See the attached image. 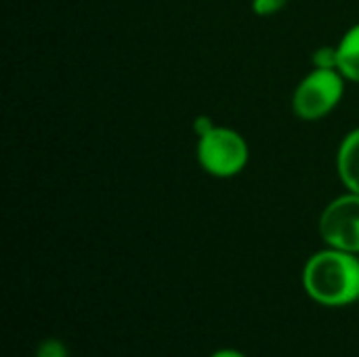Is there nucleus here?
Segmentation results:
<instances>
[{
	"label": "nucleus",
	"instance_id": "f257e3e1",
	"mask_svg": "<svg viewBox=\"0 0 359 357\" xmlns=\"http://www.w3.org/2000/svg\"><path fill=\"white\" fill-rule=\"evenodd\" d=\"M303 286L320 305H349L359 299V259L337 248L316 252L303 269Z\"/></svg>",
	"mask_w": 359,
	"mask_h": 357
},
{
	"label": "nucleus",
	"instance_id": "f03ea898",
	"mask_svg": "<svg viewBox=\"0 0 359 357\" xmlns=\"http://www.w3.org/2000/svg\"><path fill=\"white\" fill-rule=\"evenodd\" d=\"M198 162L212 177H236L248 164V145L240 133L215 126L198 141Z\"/></svg>",
	"mask_w": 359,
	"mask_h": 357
},
{
	"label": "nucleus",
	"instance_id": "7ed1b4c3",
	"mask_svg": "<svg viewBox=\"0 0 359 357\" xmlns=\"http://www.w3.org/2000/svg\"><path fill=\"white\" fill-rule=\"evenodd\" d=\"M345 76L339 69H318L313 67L294 90L292 109L301 120H320L328 116L343 99Z\"/></svg>",
	"mask_w": 359,
	"mask_h": 357
},
{
	"label": "nucleus",
	"instance_id": "20e7f679",
	"mask_svg": "<svg viewBox=\"0 0 359 357\" xmlns=\"http://www.w3.org/2000/svg\"><path fill=\"white\" fill-rule=\"evenodd\" d=\"M320 234L330 248L359 255V194L341 196L324 208Z\"/></svg>",
	"mask_w": 359,
	"mask_h": 357
},
{
	"label": "nucleus",
	"instance_id": "39448f33",
	"mask_svg": "<svg viewBox=\"0 0 359 357\" xmlns=\"http://www.w3.org/2000/svg\"><path fill=\"white\" fill-rule=\"evenodd\" d=\"M339 175L349 191L359 194V128L349 133L341 143Z\"/></svg>",
	"mask_w": 359,
	"mask_h": 357
},
{
	"label": "nucleus",
	"instance_id": "423d86ee",
	"mask_svg": "<svg viewBox=\"0 0 359 357\" xmlns=\"http://www.w3.org/2000/svg\"><path fill=\"white\" fill-rule=\"evenodd\" d=\"M339 50V72L359 84V23H355L337 46Z\"/></svg>",
	"mask_w": 359,
	"mask_h": 357
},
{
	"label": "nucleus",
	"instance_id": "0eeeda50",
	"mask_svg": "<svg viewBox=\"0 0 359 357\" xmlns=\"http://www.w3.org/2000/svg\"><path fill=\"white\" fill-rule=\"evenodd\" d=\"M311 61L318 69H339V50L337 46H322L313 53Z\"/></svg>",
	"mask_w": 359,
	"mask_h": 357
},
{
	"label": "nucleus",
	"instance_id": "6e6552de",
	"mask_svg": "<svg viewBox=\"0 0 359 357\" xmlns=\"http://www.w3.org/2000/svg\"><path fill=\"white\" fill-rule=\"evenodd\" d=\"M36 357H69L65 343H61L59 339H46L40 343Z\"/></svg>",
	"mask_w": 359,
	"mask_h": 357
},
{
	"label": "nucleus",
	"instance_id": "1a4fd4ad",
	"mask_svg": "<svg viewBox=\"0 0 359 357\" xmlns=\"http://www.w3.org/2000/svg\"><path fill=\"white\" fill-rule=\"evenodd\" d=\"M288 0H252V8L257 15L261 17H269V15H276L278 11H282L286 6Z\"/></svg>",
	"mask_w": 359,
	"mask_h": 357
},
{
	"label": "nucleus",
	"instance_id": "9d476101",
	"mask_svg": "<svg viewBox=\"0 0 359 357\" xmlns=\"http://www.w3.org/2000/svg\"><path fill=\"white\" fill-rule=\"evenodd\" d=\"M212 128H215V124H212V120H210L208 116H198L196 122H194V130H196L198 137H204V135L210 133Z\"/></svg>",
	"mask_w": 359,
	"mask_h": 357
},
{
	"label": "nucleus",
	"instance_id": "9b49d317",
	"mask_svg": "<svg viewBox=\"0 0 359 357\" xmlns=\"http://www.w3.org/2000/svg\"><path fill=\"white\" fill-rule=\"evenodd\" d=\"M210 357H246V356H244V353H240V351H236V349H221V351L212 353Z\"/></svg>",
	"mask_w": 359,
	"mask_h": 357
}]
</instances>
